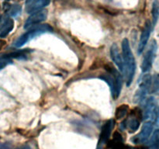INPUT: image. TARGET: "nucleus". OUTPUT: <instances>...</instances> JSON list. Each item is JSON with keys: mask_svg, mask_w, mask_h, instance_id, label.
I'll use <instances>...</instances> for the list:
<instances>
[{"mask_svg": "<svg viewBox=\"0 0 159 149\" xmlns=\"http://www.w3.org/2000/svg\"><path fill=\"white\" fill-rule=\"evenodd\" d=\"M122 52L124 65V74L126 78V85L127 86H130L133 82L134 76L136 63L130 48V43L127 38L124 39L122 41Z\"/></svg>", "mask_w": 159, "mask_h": 149, "instance_id": "nucleus-1", "label": "nucleus"}, {"mask_svg": "<svg viewBox=\"0 0 159 149\" xmlns=\"http://www.w3.org/2000/svg\"><path fill=\"white\" fill-rule=\"evenodd\" d=\"M107 74H102L100 79L108 84L113 99H116L120 94L121 88H122V77L119 71L115 69L113 67H107Z\"/></svg>", "mask_w": 159, "mask_h": 149, "instance_id": "nucleus-2", "label": "nucleus"}, {"mask_svg": "<svg viewBox=\"0 0 159 149\" xmlns=\"http://www.w3.org/2000/svg\"><path fill=\"white\" fill-rule=\"evenodd\" d=\"M53 31V28L48 24H42V25H36V26H33L29 30L24 34L20 36L15 42H14V46L16 47H20L23 46L25 43L28 41H30L36 37L41 35V34H46V33H51Z\"/></svg>", "mask_w": 159, "mask_h": 149, "instance_id": "nucleus-3", "label": "nucleus"}, {"mask_svg": "<svg viewBox=\"0 0 159 149\" xmlns=\"http://www.w3.org/2000/svg\"><path fill=\"white\" fill-rule=\"evenodd\" d=\"M143 118L142 111L136 108L132 110L130 116L124 122V128H127L129 133H134L138 130L141 124V120Z\"/></svg>", "mask_w": 159, "mask_h": 149, "instance_id": "nucleus-4", "label": "nucleus"}, {"mask_svg": "<svg viewBox=\"0 0 159 149\" xmlns=\"http://www.w3.org/2000/svg\"><path fill=\"white\" fill-rule=\"evenodd\" d=\"M157 51V43L155 40H152L148 50L146 52L143 59L142 65H141V69L143 72H148L151 70L153 64L154 59H155V54Z\"/></svg>", "mask_w": 159, "mask_h": 149, "instance_id": "nucleus-5", "label": "nucleus"}, {"mask_svg": "<svg viewBox=\"0 0 159 149\" xmlns=\"http://www.w3.org/2000/svg\"><path fill=\"white\" fill-rule=\"evenodd\" d=\"M47 16H48V11L46 9H40L37 12H33L25 22L24 28L28 29V28L32 27L33 26L38 25L39 23L44 21L47 19Z\"/></svg>", "mask_w": 159, "mask_h": 149, "instance_id": "nucleus-6", "label": "nucleus"}, {"mask_svg": "<svg viewBox=\"0 0 159 149\" xmlns=\"http://www.w3.org/2000/svg\"><path fill=\"white\" fill-rule=\"evenodd\" d=\"M153 130V124L151 121L145 123L143 125L141 132L138 135L134 137L131 139V141L134 144H143L145 143L150 138Z\"/></svg>", "mask_w": 159, "mask_h": 149, "instance_id": "nucleus-7", "label": "nucleus"}, {"mask_svg": "<svg viewBox=\"0 0 159 149\" xmlns=\"http://www.w3.org/2000/svg\"><path fill=\"white\" fill-rule=\"evenodd\" d=\"M114 127V120H109L107 123L103 125L102 130H101L100 135H99V142H98L97 149H102V146L108 142L110 140V134H111L112 130Z\"/></svg>", "mask_w": 159, "mask_h": 149, "instance_id": "nucleus-8", "label": "nucleus"}, {"mask_svg": "<svg viewBox=\"0 0 159 149\" xmlns=\"http://www.w3.org/2000/svg\"><path fill=\"white\" fill-rule=\"evenodd\" d=\"M157 108L155 99L153 97H150L146 99L144 106V110L142 111L143 118L144 120H155V115H156Z\"/></svg>", "mask_w": 159, "mask_h": 149, "instance_id": "nucleus-9", "label": "nucleus"}, {"mask_svg": "<svg viewBox=\"0 0 159 149\" xmlns=\"http://www.w3.org/2000/svg\"><path fill=\"white\" fill-rule=\"evenodd\" d=\"M51 0H26V11L27 13H33L43 9V7L50 4Z\"/></svg>", "mask_w": 159, "mask_h": 149, "instance_id": "nucleus-10", "label": "nucleus"}, {"mask_svg": "<svg viewBox=\"0 0 159 149\" xmlns=\"http://www.w3.org/2000/svg\"><path fill=\"white\" fill-rule=\"evenodd\" d=\"M151 32H152V24H151L150 22H147L145 26H144L142 33H141L139 44H138V51L139 54H141L144 51V48H145L146 45L148 43V41Z\"/></svg>", "mask_w": 159, "mask_h": 149, "instance_id": "nucleus-11", "label": "nucleus"}, {"mask_svg": "<svg viewBox=\"0 0 159 149\" xmlns=\"http://www.w3.org/2000/svg\"><path fill=\"white\" fill-rule=\"evenodd\" d=\"M110 56H111V58L113 60V61L118 67V68L121 71V73H124V61H123L122 56H121L120 53L119 48H118L117 45L116 43H113L111 46V47H110Z\"/></svg>", "mask_w": 159, "mask_h": 149, "instance_id": "nucleus-12", "label": "nucleus"}, {"mask_svg": "<svg viewBox=\"0 0 159 149\" xmlns=\"http://www.w3.org/2000/svg\"><path fill=\"white\" fill-rule=\"evenodd\" d=\"M108 147L109 149H124V139L120 133L118 131H115L113 135V138L108 141Z\"/></svg>", "mask_w": 159, "mask_h": 149, "instance_id": "nucleus-13", "label": "nucleus"}, {"mask_svg": "<svg viewBox=\"0 0 159 149\" xmlns=\"http://www.w3.org/2000/svg\"><path fill=\"white\" fill-rule=\"evenodd\" d=\"M14 27V22L12 19L7 18L2 26L0 27V37L1 38H5L9 34V33L12 32Z\"/></svg>", "mask_w": 159, "mask_h": 149, "instance_id": "nucleus-14", "label": "nucleus"}, {"mask_svg": "<svg viewBox=\"0 0 159 149\" xmlns=\"http://www.w3.org/2000/svg\"><path fill=\"white\" fill-rule=\"evenodd\" d=\"M4 9L6 12L9 13L10 16L16 17L20 15L22 12V8L20 5H9V4H5Z\"/></svg>", "mask_w": 159, "mask_h": 149, "instance_id": "nucleus-15", "label": "nucleus"}, {"mask_svg": "<svg viewBox=\"0 0 159 149\" xmlns=\"http://www.w3.org/2000/svg\"><path fill=\"white\" fill-rule=\"evenodd\" d=\"M31 51H29L27 49L25 50H19V51H14V52L9 53V54H5L6 57H8V58H23V57H26L27 54L29 53H30Z\"/></svg>", "mask_w": 159, "mask_h": 149, "instance_id": "nucleus-16", "label": "nucleus"}, {"mask_svg": "<svg viewBox=\"0 0 159 149\" xmlns=\"http://www.w3.org/2000/svg\"><path fill=\"white\" fill-rule=\"evenodd\" d=\"M129 111V106L127 104H122L116 108L115 112V117L116 120L123 119Z\"/></svg>", "mask_w": 159, "mask_h": 149, "instance_id": "nucleus-17", "label": "nucleus"}, {"mask_svg": "<svg viewBox=\"0 0 159 149\" xmlns=\"http://www.w3.org/2000/svg\"><path fill=\"white\" fill-rule=\"evenodd\" d=\"M148 145L152 149H158L159 147V129L155 130L149 141Z\"/></svg>", "mask_w": 159, "mask_h": 149, "instance_id": "nucleus-18", "label": "nucleus"}, {"mask_svg": "<svg viewBox=\"0 0 159 149\" xmlns=\"http://www.w3.org/2000/svg\"><path fill=\"white\" fill-rule=\"evenodd\" d=\"M150 91L152 93L159 94V74H156L152 77V85H151Z\"/></svg>", "mask_w": 159, "mask_h": 149, "instance_id": "nucleus-19", "label": "nucleus"}, {"mask_svg": "<svg viewBox=\"0 0 159 149\" xmlns=\"http://www.w3.org/2000/svg\"><path fill=\"white\" fill-rule=\"evenodd\" d=\"M159 17V3L158 1L155 0L153 2L152 6V19H153V26H155L157 23Z\"/></svg>", "mask_w": 159, "mask_h": 149, "instance_id": "nucleus-20", "label": "nucleus"}, {"mask_svg": "<svg viewBox=\"0 0 159 149\" xmlns=\"http://www.w3.org/2000/svg\"><path fill=\"white\" fill-rule=\"evenodd\" d=\"M11 63H12V60L10 58L6 57L5 56L0 57V70L4 68L5 67H6L8 65H9Z\"/></svg>", "mask_w": 159, "mask_h": 149, "instance_id": "nucleus-21", "label": "nucleus"}, {"mask_svg": "<svg viewBox=\"0 0 159 149\" xmlns=\"http://www.w3.org/2000/svg\"><path fill=\"white\" fill-rule=\"evenodd\" d=\"M155 121L156 122V124H158L159 125V106L157 108V111H156V115H155Z\"/></svg>", "mask_w": 159, "mask_h": 149, "instance_id": "nucleus-22", "label": "nucleus"}, {"mask_svg": "<svg viewBox=\"0 0 159 149\" xmlns=\"http://www.w3.org/2000/svg\"><path fill=\"white\" fill-rule=\"evenodd\" d=\"M124 149H136L135 147H132V146H130V145H126L124 146Z\"/></svg>", "mask_w": 159, "mask_h": 149, "instance_id": "nucleus-23", "label": "nucleus"}, {"mask_svg": "<svg viewBox=\"0 0 159 149\" xmlns=\"http://www.w3.org/2000/svg\"><path fill=\"white\" fill-rule=\"evenodd\" d=\"M21 149H31V148H30V147H28V146H24V147H22Z\"/></svg>", "mask_w": 159, "mask_h": 149, "instance_id": "nucleus-24", "label": "nucleus"}, {"mask_svg": "<svg viewBox=\"0 0 159 149\" xmlns=\"http://www.w3.org/2000/svg\"><path fill=\"white\" fill-rule=\"evenodd\" d=\"M1 18H2V16H1V14H0V21H1Z\"/></svg>", "mask_w": 159, "mask_h": 149, "instance_id": "nucleus-25", "label": "nucleus"}, {"mask_svg": "<svg viewBox=\"0 0 159 149\" xmlns=\"http://www.w3.org/2000/svg\"><path fill=\"white\" fill-rule=\"evenodd\" d=\"M6 1H10V0H6Z\"/></svg>", "mask_w": 159, "mask_h": 149, "instance_id": "nucleus-26", "label": "nucleus"}]
</instances>
